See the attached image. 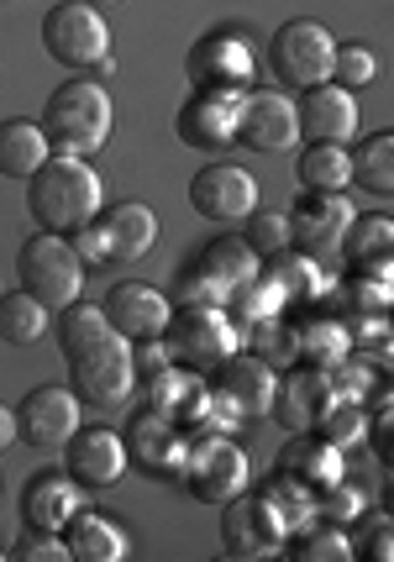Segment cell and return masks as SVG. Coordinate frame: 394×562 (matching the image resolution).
Instances as JSON below:
<instances>
[{"instance_id": "6da1fadb", "label": "cell", "mask_w": 394, "mask_h": 562, "mask_svg": "<svg viewBox=\"0 0 394 562\" xmlns=\"http://www.w3.org/2000/svg\"><path fill=\"white\" fill-rule=\"evenodd\" d=\"M100 205H105V184L75 153H53L48 164L26 179V211L37 221V232L69 237V232L100 216Z\"/></svg>"}, {"instance_id": "7a4b0ae2", "label": "cell", "mask_w": 394, "mask_h": 562, "mask_svg": "<svg viewBox=\"0 0 394 562\" xmlns=\"http://www.w3.org/2000/svg\"><path fill=\"white\" fill-rule=\"evenodd\" d=\"M273 384H279V373H273L269 358H258V352H247V347L226 352L222 363L205 368V394H211L205 431H232V426H243V420L269 416Z\"/></svg>"}, {"instance_id": "3957f363", "label": "cell", "mask_w": 394, "mask_h": 562, "mask_svg": "<svg viewBox=\"0 0 394 562\" xmlns=\"http://www.w3.org/2000/svg\"><path fill=\"white\" fill-rule=\"evenodd\" d=\"M111 126H116V105L105 95V85L90 79V74L64 79V85L48 95V105H43V132H48L53 153H75V158H85V153L105 147Z\"/></svg>"}, {"instance_id": "277c9868", "label": "cell", "mask_w": 394, "mask_h": 562, "mask_svg": "<svg viewBox=\"0 0 394 562\" xmlns=\"http://www.w3.org/2000/svg\"><path fill=\"white\" fill-rule=\"evenodd\" d=\"M69 363V390L79 394V405H95V411H116L132 400L137 390V363H132V342L116 337L111 326L95 331L85 347L64 352Z\"/></svg>"}, {"instance_id": "5b68a950", "label": "cell", "mask_w": 394, "mask_h": 562, "mask_svg": "<svg viewBox=\"0 0 394 562\" xmlns=\"http://www.w3.org/2000/svg\"><path fill=\"white\" fill-rule=\"evenodd\" d=\"M16 284L26 294H37L48 311H64L69 300L85 294V263H79V252L69 237H58V232H37V237H26L16 247Z\"/></svg>"}, {"instance_id": "8992f818", "label": "cell", "mask_w": 394, "mask_h": 562, "mask_svg": "<svg viewBox=\"0 0 394 562\" xmlns=\"http://www.w3.org/2000/svg\"><path fill=\"white\" fill-rule=\"evenodd\" d=\"M184 79L190 90H205V95H247V85L258 79V53L237 26H216L190 43Z\"/></svg>"}, {"instance_id": "52a82bcc", "label": "cell", "mask_w": 394, "mask_h": 562, "mask_svg": "<svg viewBox=\"0 0 394 562\" xmlns=\"http://www.w3.org/2000/svg\"><path fill=\"white\" fill-rule=\"evenodd\" d=\"M43 48H48L53 64L90 74L111 58V22L100 16V5H90V0H58L43 16Z\"/></svg>"}, {"instance_id": "ba28073f", "label": "cell", "mask_w": 394, "mask_h": 562, "mask_svg": "<svg viewBox=\"0 0 394 562\" xmlns=\"http://www.w3.org/2000/svg\"><path fill=\"white\" fill-rule=\"evenodd\" d=\"M173 479L184 484V494H195L205 505H226L232 494L247 490V452L237 441H226V431H200L190 437Z\"/></svg>"}, {"instance_id": "9c48e42d", "label": "cell", "mask_w": 394, "mask_h": 562, "mask_svg": "<svg viewBox=\"0 0 394 562\" xmlns=\"http://www.w3.org/2000/svg\"><path fill=\"white\" fill-rule=\"evenodd\" d=\"M164 347L179 368H211L243 347V331L226 316V305H179L164 326Z\"/></svg>"}, {"instance_id": "30bf717a", "label": "cell", "mask_w": 394, "mask_h": 562, "mask_svg": "<svg viewBox=\"0 0 394 562\" xmlns=\"http://www.w3.org/2000/svg\"><path fill=\"white\" fill-rule=\"evenodd\" d=\"M331 53H337V37L311 16H295L269 37V69L284 90H311L331 79Z\"/></svg>"}, {"instance_id": "8fae6325", "label": "cell", "mask_w": 394, "mask_h": 562, "mask_svg": "<svg viewBox=\"0 0 394 562\" xmlns=\"http://www.w3.org/2000/svg\"><path fill=\"white\" fill-rule=\"evenodd\" d=\"M79 394L69 384H32L16 400V441L37 452H58L79 431Z\"/></svg>"}, {"instance_id": "7c38bea8", "label": "cell", "mask_w": 394, "mask_h": 562, "mask_svg": "<svg viewBox=\"0 0 394 562\" xmlns=\"http://www.w3.org/2000/svg\"><path fill=\"white\" fill-rule=\"evenodd\" d=\"M284 520L273 515V505L263 494H232L222 505V558L252 562V558H269L284 547Z\"/></svg>"}, {"instance_id": "4fadbf2b", "label": "cell", "mask_w": 394, "mask_h": 562, "mask_svg": "<svg viewBox=\"0 0 394 562\" xmlns=\"http://www.w3.org/2000/svg\"><path fill=\"white\" fill-rule=\"evenodd\" d=\"M237 143L252 153H290L300 143V116L290 90H247L237 111Z\"/></svg>"}, {"instance_id": "5bb4252c", "label": "cell", "mask_w": 394, "mask_h": 562, "mask_svg": "<svg viewBox=\"0 0 394 562\" xmlns=\"http://www.w3.org/2000/svg\"><path fill=\"white\" fill-rule=\"evenodd\" d=\"M347 226H352V205H347L342 195L300 190V200L290 205V247H295V252H311V258L342 252Z\"/></svg>"}, {"instance_id": "9a60e30c", "label": "cell", "mask_w": 394, "mask_h": 562, "mask_svg": "<svg viewBox=\"0 0 394 562\" xmlns=\"http://www.w3.org/2000/svg\"><path fill=\"white\" fill-rule=\"evenodd\" d=\"M64 473L75 479L79 490H111L116 479L126 473V441H122V431H111V426H85L79 420V431L64 447Z\"/></svg>"}, {"instance_id": "2e32d148", "label": "cell", "mask_w": 394, "mask_h": 562, "mask_svg": "<svg viewBox=\"0 0 394 562\" xmlns=\"http://www.w3.org/2000/svg\"><path fill=\"white\" fill-rule=\"evenodd\" d=\"M190 205H195V216L205 221H243L247 211H258V179L247 169H237L232 158H216V164H205V169L190 179Z\"/></svg>"}, {"instance_id": "e0dca14e", "label": "cell", "mask_w": 394, "mask_h": 562, "mask_svg": "<svg viewBox=\"0 0 394 562\" xmlns=\"http://www.w3.org/2000/svg\"><path fill=\"white\" fill-rule=\"evenodd\" d=\"M100 311H105V326L126 337V342H153V337H164V326H169L173 305L169 294L158 290V284H143V279H122L116 290L100 300Z\"/></svg>"}, {"instance_id": "ac0fdd59", "label": "cell", "mask_w": 394, "mask_h": 562, "mask_svg": "<svg viewBox=\"0 0 394 562\" xmlns=\"http://www.w3.org/2000/svg\"><path fill=\"white\" fill-rule=\"evenodd\" d=\"M331 400H337L331 373H326V368L300 363V368H290V373H279L269 416L279 420L284 431H316V420L331 411Z\"/></svg>"}, {"instance_id": "d6986e66", "label": "cell", "mask_w": 394, "mask_h": 562, "mask_svg": "<svg viewBox=\"0 0 394 562\" xmlns=\"http://www.w3.org/2000/svg\"><path fill=\"white\" fill-rule=\"evenodd\" d=\"M295 116H300V137H311V143H337L347 147L352 137H358V126H363V116H358V95L352 90H342V85H311V90H300L295 100Z\"/></svg>"}, {"instance_id": "ffe728a7", "label": "cell", "mask_w": 394, "mask_h": 562, "mask_svg": "<svg viewBox=\"0 0 394 562\" xmlns=\"http://www.w3.org/2000/svg\"><path fill=\"white\" fill-rule=\"evenodd\" d=\"M237 111H243V95H205V90H190V100L179 105V143L200 147V153H226L237 143Z\"/></svg>"}, {"instance_id": "44dd1931", "label": "cell", "mask_w": 394, "mask_h": 562, "mask_svg": "<svg viewBox=\"0 0 394 562\" xmlns=\"http://www.w3.org/2000/svg\"><path fill=\"white\" fill-rule=\"evenodd\" d=\"M85 505L79 499V484L69 473H58V468H43V473H32L22 490V520L26 531H58L64 537V526L75 520V510Z\"/></svg>"}, {"instance_id": "7402d4cb", "label": "cell", "mask_w": 394, "mask_h": 562, "mask_svg": "<svg viewBox=\"0 0 394 562\" xmlns=\"http://www.w3.org/2000/svg\"><path fill=\"white\" fill-rule=\"evenodd\" d=\"M279 473H290L295 484H305L311 494H320L326 484L342 479L347 463H342V452L320 437V431H290V441L279 447Z\"/></svg>"}, {"instance_id": "603a6c76", "label": "cell", "mask_w": 394, "mask_h": 562, "mask_svg": "<svg viewBox=\"0 0 394 562\" xmlns=\"http://www.w3.org/2000/svg\"><path fill=\"white\" fill-rule=\"evenodd\" d=\"M122 441H126V458H137V468H148V473H173L184 463V447H190V437L169 416H158V411H137L132 431Z\"/></svg>"}, {"instance_id": "cb8c5ba5", "label": "cell", "mask_w": 394, "mask_h": 562, "mask_svg": "<svg viewBox=\"0 0 394 562\" xmlns=\"http://www.w3.org/2000/svg\"><path fill=\"white\" fill-rule=\"evenodd\" d=\"M48 158H53V143L43 132V122H32V116H5L0 122V179L26 184Z\"/></svg>"}, {"instance_id": "d4e9b609", "label": "cell", "mask_w": 394, "mask_h": 562, "mask_svg": "<svg viewBox=\"0 0 394 562\" xmlns=\"http://www.w3.org/2000/svg\"><path fill=\"white\" fill-rule=\"evenodd\" d=\"M190 269L205 273V279L232 300V290H243L247 279H258L263 263H258V252H252L243 237H232V232H226V237H211V243L200 247L195 258H190Z\"/></svg>"}, {"instance_id": "484cf974", "label": "cell", "mask_w": 394, "mask_h": 562, "mask_svg": "<svg viewBox=\"0 0 394 562\" xmlns=\"http://www.w3.org/2000/svg\"><path fill=\"white\" fill-rule=\"evenodd\" d=\"M64 547H69V562H122L132 552L126 531L111 520V515H95L79 505L75 520L64 526Z\"/></svg>"}, {"instance_id": "4316f807", "label": "cell", "mask_w": 394, "mask_h": 562, "mask_svg": "<svg viewBox=\"0 0 394 562\" xmlns=\"http://www.w3.org/2000/svg\"><path fill=\"white\" fill-rule=\"evenodd\" d=\"M347 184L373 200L394 195V132H369L347 143Z\"/></svg>"}, {"instance_id": "83f0119b", "label": "cell", "mask_w": 394, "mask_h": 562, "mask_svg": "<svg viewBox=\"0 0 394 562\" xmlns=\"http://www.w3.org/2000/svg\"><path fill=\"white\" fill-rule=\"evenodd\" d=\"M95 221H100V232L111 237V252H116V263H132V258L153 252V243H158V216H153L143 200L100 205Z\"/></svg>"}, {"instance_id": "f1b7e54d", "label": "cell", "mask_w": 394, "mask_h": 562, "mask_svg": "<svg viewBox=\"0 0 394 562\" xmlns=\"http://www.w3.org/2000/svg\"><path fill=\"white\" fill-rule=\"evenodd\" d=\"M48 326H53V311L37 300V294H26L22 284L0 294V342L32 347V342L48 337Z\"/></svg>"}, {"instance_id": "f546056e", "label": "cell", "mask_w": 394, "mask_h": 562, "mask_svg": "<svg viewBox=\"0 0 394 562\" xmlns=\"http://www.w3.org/2000/svg\"><path fill=\"white\" fill-rule=\"evenodd\" d=\"M347 352H352V326L337 316H316V321H305L295 331V358L300 363H311V368H331L342 363Z\"/></svg>"}, {"instance_id": "4dcf8cb0", "label": "cell", "mask_w": 394, "mask_h": 562, "mask_svg": "<svg viewBox=\"0 0 394 562\" xmlns=\"http://www.w3.org/2000/svg\"><path fill=\"white\" fill-rule=\"evenodd\" d=\"M263 273H269L273 284L284 290V300H316V294H326V279H320V258H311V252H273V258H263Z\"/></svg>"}, {"instance_id": "1f68e13d", "label": "cell", "mask_w": 394, "mask_h": 562, "mask_svg": "<svg viewBox=\"0 0 394 562\" xmlns=\"http://www.w3.org/2000/svg\"><path fill=\"white\" fill-rule=\"evenodd\" d=\"M300 190H326V195H342L347 190V147L337 143H311L300 153Z\"/></svg>"}, {"instance_id": "d6a6232c", "label": "cell", "mask_w": 394, "mask_h": 562, "mask_svg": "<svg viewBox=\"0 0 394 562\" xmlns=\"http://www.w3.org/2000/svg\"><path fill=\"white\" fill-rule=\"evenodd\" d=\"M290 558L295 562H352V541H347L342 526H331V520H320V526H300L290 531Z\"/></svg>"}, {"instance_id": "836d02e7", "label": "cell", "mask_w": 394, "mask_h": 562, "mask_svg": "<svg viewBox=\"0 0 394 562\" xmlns=\"http://www.w3.org/2000/svg\"><path fill=\"white\" fill-rule=\"evenodd\" d=\"M394 252V221L390 216H352L342 237V258L347 263H379V258H390Z\"/></svg>"}, {"instance_id": "e575fe53", "label": "cell", "mask_w": 394, "mask_h": 562, "mask_svg": "<svg viewBox=\"0 0 394 562\" xmlns=\"http://www.w3.org/2000/svg\"><path fill=\"white\" fill-rule=\"evenodd\" d=\"M279 311H284V290H279L263 269H258V279H247L243 290H232V300H226V316L237 321V331L252 326V321L279 316Z\"/></svg>"}, {"instance_id": "d590c367", "label": "cell", "mask_w": 394, "mask_h": 562, "mask_svg": "<svg viewBox=\"0 0 394 562\" xmlns=\"http://www.w3.org/2000/svg\"><path fill=\"white\" fill-rule=\"evenodd\" d=\"M258 494H263V499L273 505V515L284 520V531H300V526H311V520H316V494L305 490V484H295L290 473H273Z\"/></svg>"}, {"instance_id": "8d00e7d4", "label": "cell", "mask_w": 394, "mask_h": 562, "mask_svg": "<svg viewBox=\"0 0 394 562\" xmlns=\"http://www.w3.org/2000/svg\"><path fill=\"white\" fill-rule=\"evenodd\" d=\"M316 431L331 441L337 452H347V447H358V441L369 437V405H363V400H342V394H337V400H331V411L316 420Z\"/></svg>"}, {"instance_id": "74e56055", "label": "cell", "mask_w": 394, "mask_h": 562, "mask_svg": "<svg viewBox=\"0 0 394 562\" xmlns=\"http://www.w3.org/2000/svg\"><path fill=\"white\" fill-rule=\"evenodd\" d=\"M48 331L58 337V352H75V347H85L95 331H105V311L90 305V300H69L64 311H53Z\"/></svg>"}, {"instance_id": "f35d334b", "label": "cell", "mask_w": 394, "mask_h": 562, "mask_svg": "<svg viewBox=\"0 0 394 562\" xmlns=\"http://www.w3.org/2000/svg\"><path fill=\"white\" fill-rule=\"evenodd\" d=\"M243 243L258 252V263L273 258V252H290V216H284V211H247Z\"/></svg>"}, {"instance_id": "ab89813d", "label": "cell", "mask_w": 394, "mask_h": 562, "mask_svg": "<svg viewBox=\"0 0 394 562\" xmlns=\"http://www.w3.org/2000/svg\"><path fill=\"white\" fill-rule=\"evenodd\" d=\"M373 79H379V53L369 43H337V53H331V85H342V90L358 95Z\"/></svg>"}, {"instance_id": "60d3db41", "label": "cell", "mask_w": 394, "mask_h": 562, "mask_svg": "<svg viewBox=\"0 0 394 562\" xmlns=\"http://www.w3.org/2000/svg\"><path fill=\"white\" fill-rule=\"evenodd\" d=\"M369 510V494L358 490V484H347V473L337 484H326L316 494V515L320 520H331V526H342V520H358V515Z\"/></svg>"}, {"instance_id": "b9f144b4", "label": "cell", "mask_w": 394, "mask_h": 562, "mask_svg": "<svg viewBox=\"0 0 394 562\" xmlns=\"http://www.w3.org/2000/svg\"><path fill=\"white\" fill-rule=\"evenodd\" d=\"M16 562H69V547H64V537L58 531H26L22 541H16V552H11Z\"/></svg>"}, {"instance_id": "7bdbcfd3", "label": "cell", "mask_w": 394, "mask_h": 562, "mask_svg": "<svg viewBox=\"0 0 394 562\" xmlns=\"http://www.w3.org/2000/svg\"><path fill=\"white\" fill-rule=\"evenodd\" d=\"M69 243H75L79 263L85 269H100V263H116V252H111V237L100 232V221H90V226H79V232H69Z\"/></svg>"}, {"instance_id": "ee69618b", "label": "cell", "mask_w": 394, "mask_h": 562, "mask_svg": "<svg viewBox=\"0 0 394 562\" xmlns=\"http://www.w3.org/2000/svg\"><path fill=\"white\" fill-rule=\"evenodd\" d=\"M352 558H369V562H390L394 558V531L390 526H373L363 547H352Z\"/></svg>"}, {"instance_id": "f6af8a7d", "label": "cell", "mask_w": 394, "mask_h": 562, "mask_svg": "<svg viewBox=\"0 0 394 562\" xmlns=\"http://www.w3.org/2000/svg\"><path fill=\"white\" fill-rule=\"evenodd\" d=\"M11 441H16V411H11V405H0V452H5Z\"/></svg>"}, {"instance_id": "bcb514c9", "label": "cell", "mask_w": 394, "mask_h": 562, "mask_svg": "<svg viewBox=\"0 0 394 562\" xmlns=\"http://www.w3.org/2000/svg\"><path fill=\"white\" fill-rule=\"evenodd\" d=\"M90 5H116V0H90Z\"/></svg>"}]
</instances>
